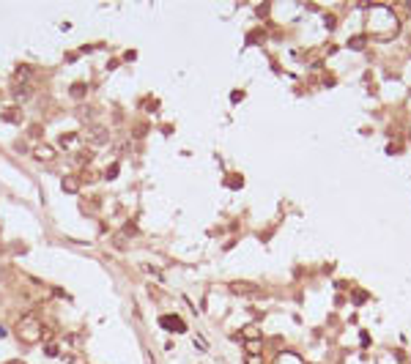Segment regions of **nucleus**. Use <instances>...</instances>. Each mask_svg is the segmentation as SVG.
Returning a JSON list of instances; mask_svg holds the SVG:
<instances>
[{
    "label": "nucleus",
    "instance_id": "4468645a",
    "mask_svg": "<svg viewBox=\"0 0 411 364\" xmlns=\"http://www.w3.org/2000/svg\"><path fill=\"white\" fill-rule=\"evenodd\" d=\"M118 170H121V165H118V162H115V165H110L104 170V178H115V175H118Z\"/></svg>",
    "mask_w": 411,
    "mask_h": 364
},
{
    "label": "nucleus",
    "instance_id": "6e6552de",
    "mask_svg": "<svg viewBox=\"0 0 411 364\" xmlns=\"http://www.w3.org/2000/svg\"><path fill=\"white\" fill-rule=\"evenodd\" d=\"M58 153H55V148H50V145H38L36 148V159H41V162H52Z\"/></svg>",
    "mask_w": 411,
    "mask_h": 364
},
{
    "label": "nucleus",
    "instance_id": "20e7f679",
    "mask_svg": "<svg viewBox=\"0 0 411 364\" xmlns=\"http://www.w3.org/2000/svg\"><path fill=\"white\" fill-rule=\"evenodd\" d=\"M230 290L236 293V296H263V290L258 285H252V282H233Z\"/></svg>",
    "mask_w": 411,
    "mask_h": 364
},
{
    "label": "nucleus",
    "instance_id": "ddd939ff",
    "mask_svg": "<svg viewBox=\"0 0 411 364\" xmlns=\"http://www.w3.org/2000/svg\"><path fill=\"white\" fill-rule=\"evenodd\" d=\"M71 96H74V99H83V96H85V83H74V85H71Z\"/></svg>",
    "mask_w": 411,
    "mask_h": 364
},
{
    "label": "nucleus",
    "instance_id": "4be33fe9",
    "mask_svg": "<svg viewBox=\"0 0 411 364\" xmlns=\"http://www.w3.org/2000/svg\"><path fill=\"white\" fill-rule=\"evenodd\" d=\"M6 364H22V362H6Z\"/></svg>",
    "mask_w": 411,
    "mask_h": 364
},
{
    "label": "nucleus",
    "instance_id": "f257e3e1",
    "mask_svg": "<svg viewBox=\"0 0 411 364\" xmlns=\"http://www.w3.org/2000/svg\"><path fill=\"white\" fill-rule=\"evenodd\" d=\"M370 33L378 38H389L397 33V17L384 6H376L370 11Z\"/></svg>",
    "mask_w": 411,
    "mask_h": 364
},
{
    "label": "nucleus",
    "instance_id": "dca6fc26",
    "mask_svg": "<svg viewBox=\"0 0 411 364\" xmlns=\"http://www.w3.org/2000/svg\"><path fill=\"white\" fill-rule=\"evenodd\" d=\"M44 353H47V356H50V359H55V356H58V345H55V342H47Z\"/></svg>",
    "mask_w": 411,
    "mask_h": 364
},
{
    "label": "nucleus",
    "instance_id": "2eb2a0df",
    "mask_svg": "<svg viewBox=\"0 0 411 364\" xmlns=\"http://www.w3.org/2000/svg\"><path fill=\"white\" fill-rule=\"evenodd\" d=\"M14 77H17V80H28V77H31V68H28V66H19Z\"/></svg>",
    "mask_w": 411,
    "mask_h": 364
},
{
    "label": "nucleus",
    "instance_id": "9d476101",
    "mask_svg": "<svg viewBox=\"0 0 411 364\" xmlns=\"http://www.w3.org/2000/svg\"><path fill=\"white\" fill-rule=\"evenodd\" d=\"M0 118L6 123H19V110H17V107H8L6 113H0Z\"/></svg>",
    "mask_w": 411,
    "mask_h": 364
},
{
    "label": "nucleus",
    "instance_id": "f03ea898",
    "mask_svg": "<svg viewBox=\"0 0 411 364\" xmlns=\"http://www.w3.org/2000/svg\"><path fill=\"white\" fill-rule=\"evenodd\" d=\"M17 334H19V340L25 342V345H36L41 337H44V326L36 320V315L33 312H28L22 320H19V326H17Z\"/></svg>",
    "mask_w": 411,
    "mask_h": 364
},
{
    "label": "nucleus",
    "instance_id": "1a4fd4ad",
    "mask_svg": "<svg viewBox=\"0 0 411 364\" xmlns=\"http://www.w3.org/2000/svg\"><path fill=\"white\" fill-rule=\"evenodd\" d=\"M274 364H305V362H302V356H296L293 350H285V353L277 356V362H274Z\"/></svg>",
    "mask_w": 411,
    "mask_h": 364
},
{
    "label": "nucleus",
    "instance_id": "0eeeda50",
    "mask_svg": "<svg viewBox=\"0 0 411 364\" xmlns=\"http://www.w3.org/2000/svg\"><path fill=\"white\" fill-rule=\"evenodd\" d=\"M88 140H91L93 145H102L110 140V134H107V129H102V126H96V129H91V134H88Z\"/></svg>",
    "mask_w": 411,
    "mask_h": 364
},
{
    "label": "nucleus",
    "instance_id": "f8f14e48",
    "mask_svg": "<svg viewBox=\"0 0 411 364\" xmlns=\"http://www.w3.org/2000/svg\"><path fill=\"white\" fill-rule=\"evenodd\" d=\"M14 96H17V99H28V96H31V85H17Z\"/></svg>",
    "mask_w": 411,
    "mask_h": 364
},
{
    "label": "nucleus",
    "instance_id": "7ed1b4c3",
    "mask_svg": "<svg viewBox=\"0 0 411 364\" xmlns=\"http://www.w3.org/2000/svg\"><path fill=\"white\" fill-rule=\"evenodd\" d=\"M159 326L165 329V331H175V334L187 331V326H184V320L178 318V315H162V318H159Z\"/></svg>",
    "mask_w": 411,
    "mask_h": 364
},
{
    "label": "nucleus",
    "instance_id": "a211bd4d",
    "mask_svg": "<svg viewBox=\"0 0 411 364\" xmlns=\"http://www.w3.org/2000/svg\"><path fill=\"white\" fill-rule=\"evenodd\" d=\"M83 181H88V183L96 181V173H93V170H85V173H83Z\"/></svg>",
    "mask_w": 411,
    "mask_h": 364
},
{
    "label": "nucleus",
    "instance_id": "9b49d317",
    "mask_svg": "<svg viewBox=\"0 0 411 364\" xmlns=\"http://www.w3.org/2000/svg\"><path fill=\"white\" fill-rule=\"evenodd\" d=\"M77 143H80V134H74V132H71V134H63V137H61V145H63V148H74Z\"/></svg>",
    "mask_w": 411,
    "mask_h": 364
},
{
    "label": "nucleus",
    "instance_id": "39448f33",
    "mask_svg": "<svg viewBox=\"0 0 411 364\" xmlns=\"http://www.w3.org/2000/svg\"><path fill=\"white\" fill-rule=\"evenodd\" d=\"M80 186H83V178H77V175H66V178L61 181V189L68 192V195H77Z\"/></svg>",
    "mask_w": 411,
    "mask_h": 364
},
{
    "label": "nucleus",
    "instance_id": "412c9836",
    "mask_svg": "<svg viewBox=\"0 0 411 364\" xmlns=\"http://www.w3.org/2000/svg\"><path fill=\"white\" fill-rule=\"evenodd\" d=\"M195 348H200V350H206V340H200V337H195Z\"/></svg>",
    "mask_w": 411,
    "mask_h": 364
},
{
    "label": "nucleus",
    "instance_id": "6ab92c4d",
    "mask_svg": "<svg viewBox=\"0 0 411 364\" xmlns=\"http://www.w3.org/2000/svg\"><path fill=\"white\" fill-rule=\"evenodd\" d=\"M143 359H145V364H156V362H154V356H151V350H148V348H143Z\"/></svg>",
    "mask_w": 411,
    "mask_h": 364
},
{
    "label": "nucleus",
    "instance_id": "f3484780",
    "mask_svg": "<svg viewBox=\"0 0 411 364\" xmlns=\"http://www.w3.org/2000/svg\"><path fill=\"white\" fill-rule=\"evenodd\" d=\"M91 159H93L91 151H80V153H77V162H91Z\"/></svg>",
    "mask_w": 411,
    "mask_h": 364
},
{
    "label": "nucleus",
    "instance_id": "423d86ee",
    "mask_svg": "<svg viewBox=\"0 0 411 364\" xmlns=\"http://www.w3.org/2000/svg\"><path fill=\"white\" fill-rule=\"evenodd\" d=\"M241 337H244V340H250V342H258L260 337H263V331H260L258 323H250V326H244Z\"/></svg>",
    "mask_w": 411,
    "mask_h": 364
},
{
    "label": "nucleus",
    "instance_id": "aec40b11",
    "mask_svg": "<svg viewBox=\"0 0 411 364\" xmlns=\"http://www.w3.org/2000/svg\"><path fill=\"white\" fill-rule=\"evenodd\" d=\"M28 134H31V137H41V126H36V123H33V126H31V132H28Z\"/></svg>",
    "mask_w": 411,
    "mask_h": 364
}]
</instances>
